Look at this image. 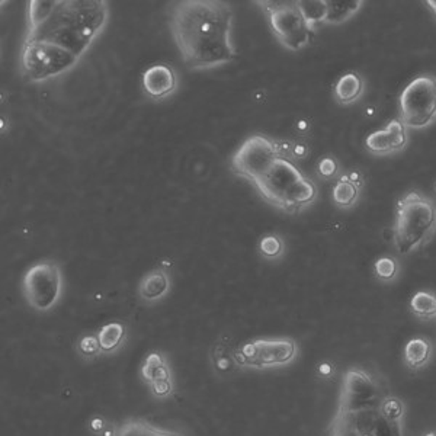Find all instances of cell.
Segmentation results:
<instances>
[{
	"mask_svg": "<svg viewBox=\"0 0 436 436\" xmlns=\"http://www.w3.org/2000/svg\"><path fill=\"white\" fill-rule=\"evenodd\" d=\"M171 33L189 70L230 64L237 52L231 41L233 12L218 0H183L171 12Z\"/></svg>",
	"mask_w": 436,
	"mask_h": 436,
	"instance_id": "1",
	"label": "cell"
},
{
	"mask_svg": "<svg viewBox=\"0 0 436 436\" xmlns=\"http://www.w3.org/2000/svg\"><path fill=\"white\" fill-rule=\"evenodd\" d=\"M404 404L362 369L343 378L339 407L329 436H404Z\"/></svg>",
	"mask_w": 436,
	"mask_h": 436,
	"instance_id": "2",
	"label": "cell"
},
{
	"mask_svg": "<svg viewBox=\"0 0 436 436\" xmlns=\"http://www.w3.org/2000/svg\"><path fill=\"white\" fill-rule=\"evenodd\" d=\"M252 185L268 204L288 214H298L310 207L319 195L316 183L282 156L272 163L270 168L253 180Z\"/></svg>",
	"mask_w": 436,
	"mask_h": 436,
	"instance_id": "3",
	"label": "cell"
},
{
	"mask_svg": "<svg viewBox=\"0 0 436 436\" xmlns=\"http://www.w3.org/2000/svg\"><path fill=\"white\" fill-rule=\"evenodd\" d=\"M394 246L400 255H411L426 246L436 233V204L419 190L398 200L393 227Z\"/></svg>",
	"mask_w": 436,
	"mask_h": 436,
	"instance_id": "4",
	"label": "cell"
},
{
	"mask_svg": "<svg viewBox=\"0 0 436 436\" xmlns=\"http://www.w3.org/2000/svg\"><path fill=\"white\" fill-rule=\"evenodd\" d=\"M400 121L406 128L423 130L436 121V77L423 74L408 84L400 98Z\"/></svg>",
	"mask_w": 436,
	"mask_h": 436,
	"instance_id": "5",
	"label": "cell"
},
{
	"mask_svg": "<svg viewBox=\"0 0 436 436\" xmlns=\"http://www.w3.org/2000/svg\"><path fill=\"white\" fill-rule=\"evenodd\" d=\"M266 12L272 34L288 50L299 51L311 41L313 30L299 12L297 2H256Z\"/></svg>",
	"mask_w": 436,
	"mask_h": 436,
	"instance_id": "6",
	"label": "cell"
},
{
	"mask_svg": "<svg viewBox=\"0 0 436 436\" xmlns=\"http://www.w3.org/2000/svg\"><path fill=\"white\" fill-rule=\"evenodd\" d=\"M22 292L37 311L45 313L56 306L63 294V274L56 262L42 260L33 265L22 278Z\"/></svg>",
	"mask_w": 436,
	"mask_h": 436,
	"instance_id": "7",
	"label": "cell"
},
{
	"mask_svg": "<svg viewBox=\"0 0 436 436\" xmlns=\"http://www.w3.org/2000/svg\"><path fill=\"white\" fill-rule=\"evenodd\" d=\"M77 60L79 56L71 51L44 41L25 42L21 57L22 71L31 81L59 76L71 69Z\"/></svg>",
	"mask_w": 436,
	"mask_h": 436,
	"instance_id": "8",
	"label": "cell"
},
{
	"mask_svg": "<svg viewBox=\"0 0 436 436\" xmlns=\"http://www.w3.org/2000/svg\"><path fill=\"white\" fill-rule=\"evenodd\" d=\"M281 154L277 142L262 134H255L244 142L231 159V171L249 183L263 175Z\"/></svg>",
	"mask_w": 436,
	"mask_h": 436,
	"instance_id": "9",
	"label": "cell"
},
{
	"mask_svg": "<svg viewBox=\"0 0 436 436\" xmlns=\"http://www.w3.org/2000/svg\"><path fill=\"white\" fill-rule=\"evenodd\" d=\"M297 343L292 339H258L244 343L236 353L240 365L252 368H278L288 365L297 357Z\"/></svg>",
	"mask_w": 436,
	"mask_h": 436,
	"instance_id": "10",
	"label": "cell"
},
{
	"mask_svg": "<svg viewBox=\"0 0 436 436\" xmlns=\"http://www.w3.org/2000/svg\"><path fill=\"white\" fill-rule=\"evenodd\" d=\"M407 143V128L400 120H393L383 130L371 132L365 140V147L374 156H390L404 150Z\"/></svg>",
	"mask_w": 436,
	"mask_h": 436,
	"instance_id": "11",
	"label": "cell"
},
{
	"mask_svg": "<svg viewBox=\"0 0 436 436\" xmlns=\"http://www.w3.org/2000/svg\"><path fill=\"white\" fill-rule=\"evenodd\" d=\"M144 93L153 101H161L171 96L178 88V77L169 64L159 63L147 67L142 76Z\"/></svg>",
	"mask_w": 436,
	"mask_h": 436,
	"instance_id": "12",
	"label": "cell"
},
{
	"mask_svg": "<svg viewBox=\"0 0 436 436\" xmlns=\"http://www.w3.org/2000/svg\"><path fill=\"white\" fill-rule=\"evenodd\" d=\"M365 93V80L357 71L345 73L335 85V99L340 105L358 102Z\"/></svg>",
	"mask_w": 436,
	"mask_h": 436,
	"instance_id": "13",
	"label": "cell"
},
{
	"mask_svg": "<svg viewBox=\"0 0 436 436\" xmlns=\"http://www.w3.org/2000/svg\"><path fill=\"white\" fill-rule=\"evenodd\" d=\"M171 289V280L163 269H153L146 274L139 285V295L144 302L154 303L165 297Z\"/></svg>",
	"mask_w": 436,
	"mask_h": 436,
	"instance_id": "14",
	"label": "cell"
},
{
	"mask_svg": "<svg viewBox=\"0 0 436 436\" xmlns=\"http://www.w3.org/2000/svg\"><path fill=\"white\" fill-rule=\"evenodd\" d=\"M114 436H185V435L176 430L157 428L142 419H128L117 429Z\"/></svg>",
	"mask_w": 436,
	"mask_h": 436,
	"instance_id": "15",
	"label": "cell"
},
{
	"mask_svg": "<svg viewBox=\"0 0 436 436\" xmlns=\"http://www.w3.org/2000/svg\"><path fill=\"white\" fill-rule=\"evenodd\" d=\"M361 188L355 183H352L345 175H342L332 190V198L338 208L340 210H349L358 204V200L361 197Z\"/></svg>",
	"mask_w": 436,
	"mask_h": 436,
	"instance_id": "16",
	"label": "cell"
},
{
	"mask_svg": "<svg viewBox=\"0 0 436 436\" xmlns=\"http://www.w3.org/2000/svg\"><path fill=\"white\" fill-rule=\"evenodd\" d=\"M432 353V346L428 339L413 338L404 346V361L408 368L419 369L428 364Z\"/></svg>",
	"mask_w": 436,
	"mask_h": 436,
	"instance_id": "17",
	"label": "cell"
},
{
	"mask_svg": "<svg viewBox=\"0 0 436 436\" xmlns=\"http://www.w3.org/2000/svg\"><path fill=\"white\" fill-rule=\"evenodd\" d=\"M297 6L313 31L319 23L326 22L329 12L327 0H298Z\"/></svg>",
	"mask_w": 436,
	"mask_h": 436,
	"instance_id": "18",
	"label": "cell"
},
{
	"mask_svg": "<svg viewBox=\"0 0 436 436\" xmlns=\"http://www.w3.org/2000/svg\"><path fill=\"white\" fill-rule=\"evenodd\" d=\"M362 5H364L362 0H349V2H329V0H327L329 12H327L324 23L331 25L343 23L355 15Z\"/></svg>",
	"mask_w": 436,
	"mask_h": 436,
	"instance_id": "19",
	"label": "cell"
},
{
	"mask_svg": "<svg viewBox=\"0 0 436 436\" xmlns=\"http://www.w3.org/2000/svg\"><path fill=\"white\" fill-rule=\"evenodd\" d=\"M125 336V329L121 323L113 321L105 324L98 333V340L101 350L103 352H114L124 340Z\"/></svg>",
	"mask_w": 436,
	"mask_h": 436,
	"instance_id": "20",
	"label": "cell"
},
{
	"mask_svg": "<svg viewBox=\"0 0 436 436\" xmlns=\"http://www.w3.org/2000/svg\"><path fill=\"white\" fill-rule=\"evenodd\" d=\"M411 310L420 319L436 317V294L428 291L416 292L411 299Z\"/></svg>",
	"mask_w": 436,
	"mask_h": 436,
	"instance_id": "21",
	"label": "cell"
},
{
	"mask_svg": "<svg viewBox=\"0 0 436 436\" xmlns=\"http://www.w3.org/2000/svg\"><path fill=\"white\" fill-rule=\"evenodd\" d=\"M143 377L149 381L150 384L156 383V381H163V379L171 378L169 369L166 368V364L165 361H163L160 353H150L143 367Z\"/></svg>",
	"mask_w": 436,
	"mask_h": 436,
	"instance_id": "22",
	"label": "cell"
},
{
	"mask_svg": "<svg viewBox=\"0 0 436 436\" xmlns=\"http://www.w3.org/2000/svg\"><path fill=\"white\" fill-rule=\"evenodd\" d=\"M259 252L269 260L278 259L285 252V243L278 234H266L259 241Z\"/></svg>",
	"mask_w": 436,
	"mask_h": 436,
	"instance_id": "23",
	"label": "cell"
},
{
	"mask_svg": "<svg viewBox=\"0 0 436 436\" xmlns=\"http://www.w3.org/2000/svg\"><path fill=\"white\" fill-rule=\"evenodd\" d=\"M374 272L378 280L384 282H391L398 275V263L391 256H383L377 259L374 265Z\"/></svg>",
	"mask_w": 436,
	"mask_h": 436,
	"instance_id": "24",
	"label": "cell"
},
{
	"mask_svg": "<svg viewBox=\"0 0 436 436\" xmlns=\"http://www.w3.org/2000/svg\"><path fill=\"white\" fill-rule=\"evenodd\" d=\"M317 173L324 180H332L340 178V165L333 156H324L317 165Z\"/></svg>",
	"mask_w": 436,
	"mask_h": 436,
	"instance_id": "25",
	"label": "cell"
},
{
	"mask_svg": "<svg viewBox=\"0 0 436 436\" xmlns=\"http://www.w3.org/2000/svg\"><path fill=\"white\" fill-rule=\"evenodd\" d=\"M79 349H80L81 353H85V355H95V353H98L101 350L99 340H98V338H93V336H85L84 339L80 340Z\"/></svg>",
	"mask_w": 436,
	"mask_h": 436,
	"instance_id": "26",
	"label": "cell"
},
{
	"mask_svg": "<svg viewBox=\"0 0 436 436\" xmlns=\"http://www.w3.org/2000/svg\"><path fill=\"white\" fill-rule=\"evenodd\" d=\"M153 387V391L156 396L159 397H163L171 393L172 390V386H171V379H163V381H156V383L151 384Z\"/></svg>",
	"mask_w": 436,
	"mask_h": 436,
	"instance_id": "27",
	"label": "cell"
},
{
	"mask_svg": "<svg viewBox=\"0 0 436 436\" xmlns=\"http://www.w3.org/2000/svg\"><path fill=\"white\" fill-rule=\"evenodd\" d=\"M352 183H355L357 186H360L361 189L364 188V183H365V179H364V175L360 172V171H357V169H353V171H348L346 173H343Z\"/></svg>",
	"mask_w": 436,
	"mask_h": 436,
	"instance_id": "28",
	"label": "cell"
},
{
	"mask_svg": "<svg viewBox=\"0 0 436 436\" xmlns=\"http://www.w3.org/2000/svg\"><path fill=\"white\" fill-rule=\"evenodd\" d=\"M426 5L429 6V9L432 11V13H433L435 18H436V0H428Z\"/></svg>",
	"mask_w": 436,
	"mask_h": 436,
	"instance_id": "29",
	"label": "cell"
},
{
	"mask_svg": "<svg viewBox=\"0 0 436 436\" xmlns=\"http://www.w3.org/2000/svg\"><path fill=\"white\" fill-rule=\"evenodd\" d=\"M428 436H436V435H435V433H429Z\"/></svg>",
	"mask_w": 436,
	"mask_h": 436,
	"instance_id": "30",
	"label": "cell"
},
{
	"mask_svg": "<svg viewBox=\"0 0 436 436\" xmlns=\"http://www.w3.org/2000/svg\"><path fill=\"white\" fill-rule=\"evenodd\" d=\"M435 190H436V185H435Z\"/></svg>",
	"mask_w": 436,
	"mask_h": 436,
	"instance_id": "31",
	"label": "cell"
}]
</instances>
